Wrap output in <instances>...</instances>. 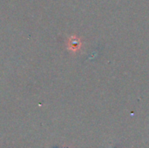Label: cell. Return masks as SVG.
I'll return each instance as SVG.
<instances>
[{
  "label": "cell",
  "mask_w": 149,
  "mask_h": 148,
  "mask_svg": "<svg viewBox=\"0 0 149 148\" xmlns=\"http://www.w3.org/2000/svg\"><path fill=\"white\" fill-rule=\"evenodd\" d=\"M68 49L72 51H76L80 46V41L75 37H71L68 40Z\"/></svg>",
  "instance_id": "obj_1"
}]
</instances>
